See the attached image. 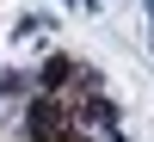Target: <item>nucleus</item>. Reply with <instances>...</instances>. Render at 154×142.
I'll use <instances>...</instances> for the list:
<instances>
[{
	"label": "nucleus",
	"instance_id": "f257e3e1",
	"mask_svg": "<svg viewBox=\"0 0 154 142\" xmlns=\"http://www.w3.org/2000/svg\"><path fill=\"white\" fill-rule=\"evenodd\" d=\"M37 87H31V74H19V68H0V99H31Z\"/></svg>",
	"mask_w": 154,
	"mask_h": 142
},
{
	"label": "nucleus",
	"instance_id": "7ed1b4c3",
	"mask_svg": "<svg viewBox=\"0 0 154 142\" xmlns=\"http://www.w3.org/2000/svg\"><path fill=\"white\" fill-rule=\"evenodd\" d=\"M105 142H130V136H123V130H105Z\"/></svg>",
	"mask_w": 154,
	"mask_h": 142
},
{
	"label": "nucleus",
	"instance_id": "20e7f679",
	"mask_svg": "<svg viewBox=\"0 0 154 142\" xmlns=\"http://www.w3.org/2000/svg\"><path fill=\"white\" fill-rule=\"evenodd\" d=\"M148 43H154V6H148Z\"/></svg>",
	"mask_w": 154,
	"mask_h": 142
},
{
	"label": "nucleus",
	"instance_id": "39448f33",
	"mask_svg": "<svg viewBox=\"0 0 154 142\" xmlns=\"http://www.w3.org/2000/svg\"><path fill=\"white\" fill-rule=\"evenodd\" d=\"M68 6H80V0H68Z\"/></svg>",
	"mask_w": 154,
	"mask_h": 142
},
{
	"label": "nucleus",
	"instance_id": "f03ea898",
	"mask_svg": "<svg viewBox=\"0 0 154 142\" xmlns=\"http://www.w3.org/2000/svg\"><path fill=\"white\" fill-rule=\"evenodd\" d=\"M49 142H86V136H80V124H68V130H62V136H49Z\"/></svg>",
	"mask_w": 154,
	"mask_h": 142
}]
</instances>
